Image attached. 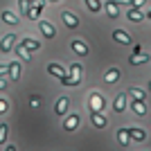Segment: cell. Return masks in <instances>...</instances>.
<instances>
[{"mask_svg":"<svg viewBox=\"0 0 151 151\" xmlns=\"http://www.w3.org/2000/svg\"><path fill=\"white\" fill-rule=\"evenodd\" d=\"M81 77H83V68L79 63H72L70 70H68V75L63 77V79H59V81H61L63 86H77V83H81Z\"/></svg>","mask_w":151,"mask_h":151,"instance_id":"cell-1","label":"cell"},{"mask_svg":"<svg viewBox=\"0 0 151 151\" xmlns=\"http://www.w3.org/2000/svg\"><path fill=\"white\" fill-rule=\"evenodd\" d=\"M88 108H90V111L101 113V108H104V97H101L99 93H90V97H88Z\"/></svg>","mask_w":151,"mask_h":151,"instance_id":"cell-2","label":"cell"},{"mask_svg":"<svg viewBox=\"0 0 151 151\" xmlns=\"http://www.w3.org/2000/svg\"><path fill=\"white\" fill-rule=\"evenodd\" d=\"M79 124H81V115L72 113V115H68V120L63 122V129L72 133V131H77V129H79Z\"/></svg>","mask_w":151,"mask_h":151,"instance_id":"cell-3","label":"cell"},{"mask_svg":"<svg viewBox=\"0 0 151 151\" xmlns=\"http://www.w3.org/2000/svg\"><path fill=\"white\" fill-rule=\"evenodd\" d=\"M126 131H129V138L135 140V142H145V138H147L145 129H140V126H126Z\"/></svg>","mask_w":151,"mask_h":151,"instance_id":"cell-4","label":"cell"},{"mask_svg":"<svg viewBox=\"0 0 151 151\" xmlns=\"http://www.w3.org/2000/svg\"><path fill=\"white\" fill-rule=\"evenodd\" d=\"M61 18H63V23H65V27H70V29H77V27H79V18H77L72 12H63Z\"/></svg>","mask_w":151,"mask_h":151,"instance_id":"cell-5","label":"cell"},{"mask_svg":"<svg viewBox=\"0 0 151 151\" xmlns=\"http://www.w3.org/2000/svg\"><path fill=\"white\" fill-rule=\"evenodd\" d=\"M38 27H41V34H43L45 38H54V36H57L54 25H52V23H47V20H41V23H38Z\"/></svg>","mask_w":151,"mask_h":151,"instance_id":"cell-6","label":"cell"},{"mask_svg":"<svg viewBox=\"0 0 151 151\" xmlns=\"http://www.w3.org/2000/svg\"><path fill=\"white\" fill-rule=\"evenodd\" d=\"M126 97H129V93H120L117 97H115V101H113V111L115 113L126 111Z\"/></svg>","mask_w":151,"mask_h":151,"instance_id":"cell-7","label":"cell"},{"mask_svg":"<svg viewBox=\"0 0 151 151\" xmlns=\"http://www.w3.org/2000/svg\"><path fill=\"white\" fill-rule=\"evenodd\" d=\"M18 47H23L25 52H36V50H41V43H38V41H34V38H23Z\"/></svg>","mask_w":151,"mask_h":151,"instance_id":"cell-8","label":"cell"},{"mask_svg":"<svg viewBox=\"0 0 151 151\" xmlns=\"http://www.w3.org/2000/svg\"><path fill=\"white\" fill-rule=\"evenodd\" d=\"M90 122H93V126H97V129H104V126L108 124V120L101 113H97V111H90Z\"/></svg>","mask_w":151,"mask_h":151,"instance_id":"cell-9","label":"cell"},{"mask_svg":"<svg viewBox=\"0 0 151 151\" xmlns=\"http://www.w3.org/2000/svg\"><path fill=\"white\" fill-rule=\"evenodd\" d=\"M70 47H72V52H75V54H81V57H86V54H88V45L83 43V41H79V38H75V41L70 43Z\"/></svg>","mask_w":151,"mask_h":151,"instance_id":"cell-10","label":"cell"},{"mask_svg":"<svg viewBox=\"0 0 151 151\" xmlns=\"http://www.w3.org/2000/svg\"><path fill=\"white\" fill-rule=\"evenodd\" d=\"M14 43H16V36H14V34H7V36L0 41V50L5 52V54H7V52H12Z\"/></svg>","mask_w":151,"mask_h":151,"instance_id":"cell-11","label":"cell"},{"mask_svg":"<svg viewBox=\"0 0 151 151\" xmlns=\"http://www.w3.org/2000/svg\"><path fill=\"white\" fill-rule=\"evenodd\" d=\"M43 5H45V0H38L36 5H32V7H29V12H27V18H29V20H36L38 16H41V9H43Z\"/></svg>","mask_w":151,"mask_h":151,"instance_id":"cell-12","label":"cell"},{"mask_svg":"<svg viewBox=\"0 0 151 151\" xmlns=\"http://www.w3.org/2000/svg\"><path fill=\"white\" fill-rule=\"evenodd\" d=\"M113 38L117 41V43H122V45H131V43H133L131 36H129L124 29H115V32H113Z\"/></svg>","mask_w":151,"mask_h":151,"instance_id":"cell-13","label":"cell"},{"mask_svg":"<svg viewBox=\"0 0 151 151\" xmlns=\"http://www.w3.org/2000/svg\"><path fill=\"white\" fill-rule=\"evenodd\" d=\"M68 106H70V99H68V97H61V99L57 101V106H54V113L63 117V115L68 113Z\"/></svg>","mask_w":151,"mask_h":151,"instance_id":"cell-14","label":"cell"},{"mask_svg":"<svg viewBox=\"0 0 151 151\" xmlns=\"http://www.w3.org/2000/svg\"><path fill=\"white\" fill-rule=\"evenodd\" d=\"M47 72H50L52 77H57V79H63V77L68 75V72H65V70H63L59 63H50V65H47Z\"/></svg>","mask_w":151,"mask_h":151,"instance_id":"cell-15","label":"cell"},{"mask_svg":"<svg viewBox=\"0 0 151 151\" xmlns=\"http://www.w3.org/2000/svg\"><path fill=\"white\" fill-rule=\"evenodd\" d=\"M104 9H106L108 18H117V16H120V5H115L113 0H108L106 5H104Z\"/></svg>","mask_w":151,"mask_h":151,"instance_id":"cell-16","label":"cell"},{"mask_svg":"<svg viewBox=\"0 0 151 151\" xmlns=\"http://www.w3.org/2000/svg\"><path fill=\"white\" fill-rule=\"evenodd\" d=\"M147 61H151L149 54H131V57H129V63H131V65H142V63H147Z\"/></svg>","mask_w":151,"mask_h":151,"instance_id":"cell-17","label":"cell"},{"mask_svg":"<svg viewBox=\"0 0 151 151\" xmlns=\"http://www.w3.org/2000/svg\"><path fill=\"white\" fill-rule=\"evenodd\" d=\"M7 68H9V79H12V81H18L20 79V65L14 61V63H9Z\"/></svg>","mask_w":151,"mask_h":151,"instance_id":"cell-18","label":"cell"},{"mask_svg":"<svg viewBox=\"0 0 151 151\" xmlns=\"http://www.w3.org/2000/svg\"><path fill=\"white\" fill-rule=\"evenodd\" d=\"M117 79H120V70H117V68H111L106 75H104V81H106V83H115Z\"/></svg>","mask_w":151,"mask_h":151,"instance_id":"cell-19","label":"cell"},{"mask_svg":"<svg viewBox=\"0 0 151 151\" xmlns=\"http://www.w3.org/2000/svg\"><path fill=\"white\" fill-rule=\"evenodd\" d=\"M117 142H120L122 147H126L129 142H131V138H129V131H126V126H124V129H117Z\"/></svg>","mask_w":151,"mask_h":151,"instance_id":"cell-20","label":"cell"},{"mask_svg":"<svg viewBox=\"0 0 151 151\" xmlns=\"http://www.w3.org/2000/svg\"><path fill=\"white\" fill-rule=\"evenodd\" d=\"M126 18L131 20V23H140V20H145V16H142V14H140V9H129V14H126Z\"/></svg>","mask_w":151,"mask_h":151,"instance_id":"cell-21","label":"cell"},{"mask_svg":"<svg viewBox=\"0 0 151 151\" xmlns=\"http://www.w3.org/2000/svg\"><path fill=\"white\" fill-rule=\"evenodd\" d=\"M131 111H133L135 115H145V113H147L145 101H135V99H133V101H131Z\"/></svg>","mask_w":151,"mask_h":151,"instance_id":"cell-22","label":"cell"},{"mask_svg":"<svg viewBox=\"0 0 151 151\" xmlns=\"http://www.w3.org/2000/svg\"><path fill=\"white\" fill-rule=\"evenodd\" d=\"M86 7H88L93 14H97V12H101V0H86Z\"/></svg>","mask_w":151,"mask_h":151,"instance_id":"cell-23","label":"cell"},{"mask_svg":"<svg viewBox=\"0 0 151 151\" xmlns=\"http://www.w3.org/2000/svg\"><path fill=\"white\" fill-rule=\"evenodd\" d=\"M129 95H131V99H135V101H145V93L140 88H129Z\"/></svg>","mask_w":151,"mask_h":151,"instance_id":"cell-24","label":"cell"},{"mask_svg":"<svg viewBox=\"0 0 151 151\" xmlns=\"http://www.w3.org/2000/svg\"><path fill=\"white\" fill-rule=\"evenodd\" d=\"M2 20H5L7 25H18V18H16L12 12H2Z\"/></svg>","mask_w":151,"mask_h":151,"instance_id":"cell-25","label":"cell"},{"mask_svg":"<svg viewBox=\"0 0 151 151\" xmlns=\"http://www.w3.org/2000/svg\"><path fill=\"white\" fill-rule=\"evenodd\" d=\"M7 135H9V124H0V145L7 142Z\"/></svg>","mask_w":151,"mask_h":151,"instance_id":"cell-26","label":"cell"},{"mask_svg":"<svg viewBox=\"0 0 151 151\" xmlns=\"http://www.w3.org/2000/svg\"><path fill=\"white\" fill-rule=\"evenodd\" d=\"M18 7H20V14L27 16V12H29V7H32V0H18Z\"/></svg>","mask_w":151,"mask_h":151,"instance_id":"cell-27","label":"cell"},{"mask_svg":"<svg viewBox=\"0 0 151 151\" xmlns=\"http://www.w3.org/2000/svg\"><path fill=\"white\" fill-rule=\"evenodd\" d=\"M16 54L20 57V61H29V59H32V54H29V52H25L23 47H18V50H16Z\"/></svg>","mask_w":151,"mask_h":151,"instance_id":"cell-28","label":"cell"},{"mask_svg":"<svg viewBox=\"0 0 151 151\" xmlns=\"http://www.w3.org/2000/svg\"><path fill=\"white\" fill-rule=\"evenodd\" d=\"M145 2H147V0H131V7H133V9H140Z\"/></svg>","mask_w":151,"mask_h":151,"instance_id":"cell-29","label":"cell"},{"mask_svg":"<svg viewBox=\"0 0 151 151\" xmlns=\"http://www.w3.org/2000/svg\"><path fill=\"white\" fill-rule=\"evenodd\" d=\"M7 108H9V104L5 99H0V113H7Z\"/></svg>","mask_w":151,"mask_h":151,"instance_id":"cell-30","label":"cell"},{"mask_svg":"<svg viewBox=\"0 0 151 151\" xmlns=\"http://www.w3.org/2000/svg\"><path fill=\"white\" fill-rule=\"evenodd\" d=\"M9 75V68H7V65H2V63H0V77H7Z\"/></svg>","mask_w":151,"mask_h":151,"instance_id":"cell-31","label":"cell"},{"mask_svg":"<svg viewBox=\"0 0 151 151\" xmlns=\"http://www.w3.org/2000/svg\"><path fill=\"white\" fill-rule=\"evenodd\" d=\"M38 104H41V97H36V95H34V97H32V106L36 108V106H38Z\"/></svg>","mask_w":151,"mask_h":151,"instance_id":"cell-32","label":"cell"},{"mask_svg":"<svg viewBox=\"0 0 151 151\" xmlns=\"http://www.w3.org/2000/svg\"><path fill=\"white\" fill-rule=\"evenodd\" d=\"M7 88V79L5 77H0V90H5Z\"/></svg>","mask_w":151,"mask_h":151,"instance_id":"cell-33","label":"cell"},{"mask_svg":"<svg viewBox=\"0 0 151 151\" xmlns=\"http://www.w3.org/2000/svg\"><path fill=\"white\" fill-rule=\"evenodd\" d=\"M115 5H131V0H113Z\"/></svg>","mask_w":151,"mask_h":151,"instance_id":"cell-34","label":"cell"},{"mask_svg":"<svg viewBox=\"0 0 151 151\" xmlns=\"http://www.w3.org/2000/svg\"><path fill=\"white\" fill-rule=\"evenodd\" d=\"M5 151H16V147H14V145H9V147L5 149Z\"/></svg>","mask_w":151,"mask_h":151,"instance_id":"cell-35","label":"cell"},{"mask_svg":"<svg viewBox=\"0 0 151 151\" xmlns=\"http://www.w3.org/2000/svg\"><path fill=\"white\" fill-rule=\"evenodd\" d=\"M147 18H149V20H151V9H149V14H147Z\"/></svg>","mask_w":151,"mask_h":151,"instance_id":"cell-36","label":"cell"},{"mask_svg":"<svg viewBox=\"0 0 151 151\" xmlns=\"http://www.w3.org/2000/svg\"><path fill=\"white\" fill-rule=\"evenodd\" d=\"M149 90H151V81H149Z\"/></svg>","mask_w":151,"mask_h":151,"instance_id":"cell-37","label":"cell"},{"mask_svg":"<svg viewBox=\"0 0 151 151\" xmlns=\"http://www.w3.org/2000/svg\"><path fill=\"white\" fill-rule=\"evenodd\" d=\"M50 2H57V0H50Z\"/></svg>","mask_w":151,"mask_h":151,"instance_id":"cell-38","label":"cell"},{"mask_svg":"<svg viewBox=\"0 0 151 151\" xmlns=\"http://www.w3.org/2000/svg\"><path fill=\"white\" fill-rule=\"evenodd\" d=\"M149 57H151V54H149Z\"/></svg>","mask_w":151,"mask_h":151,"instance_id":"cell-39","label":"cell"}]
</instances>
